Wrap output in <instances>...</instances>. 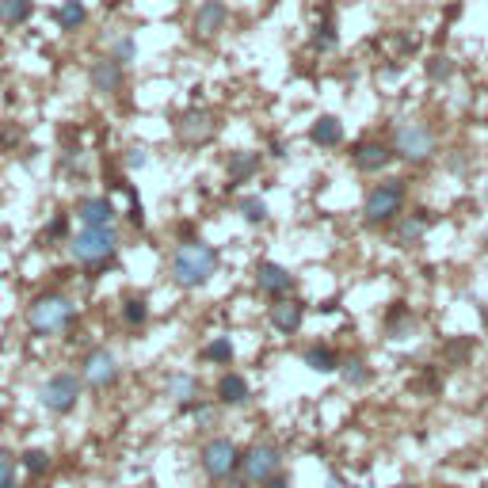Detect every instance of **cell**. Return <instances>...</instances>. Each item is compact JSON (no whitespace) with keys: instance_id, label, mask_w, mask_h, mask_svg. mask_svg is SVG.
I'll list each match as a JSON object with an SVG mask.
<instances>
[{"instance_id":"1","label":"cell","mask_w":488,"mask_h":488,"mask_svg":"<svg viewBox=\"0 0 488 488\" xmlns=\"http://www.w3.org/2000/svg\"><path fill=\"white\" fill-rule=\"evenodd\" d=\"M218 267H221V252L199 237L180 240L176 252L168 256V279L180 290H203L218 275Z\"/></svg>"},{"instance_id":"2","label":"cell","mask_w":488,"mask_h":488,"mask_svg":"<svg viewBox=\"0 0 488 488\" xmlns=\"http://www.w3.org/2000/svg\"><path fill=\"white\" fill-rule=\"evenodd\" d=\"M69 256L77 267H85L88 279H100V275L119 259V233L115 230H80L69 237Z\"/></svg>"},{"instance_id":"3","label":"cell","mask_w":488,"mask_h":488,"mask_svg":"<svg viewBox=\"0 0 488 488\" xmlns=\"http://www.w3.org/2000/svg\"><path fill=\"white\" fill-rule=\"evenodd\" d=\"M404 206H409V180H401V176H385L382 184H374L363 199V225L370 230H385V225H393Z\"/></svg>"},{"instance_id":"4","label":"cell","mask_w":488,"mask_h":488,"mask_svg":"<svg viewBox=\"0 0 488 488\" xmlns=\"http://www.w3.org/2000/svg\"><path fill=\"white\" fill-rule=\"evenodd\" d=\"M77 324V302L69 294H42L27 309V332L31 336H65Z\"/></svg>"},{"instance_id":"5","label":"cell","mask_w":488,"mask_h":488,"mask_svg":"<svg viewBox=\"0 0 488 488\" xmlns=\"http://www.w3.org/2000/svg\"><path fill=\"white\" fill-rule=\"evenodd\" d=\"M393 157L404 160V165H428V160H435L438 153V138H435V130L428 122H420V119H404L393 126Z\"/></svg>"},{"instance_id":"6","label":"cell","mask_w":488,"mask_h":488,"mask_svg":"<svg viewBox=\"0 0 488 488\" xmlns=\"http://www.w3.org/2000/svg\"><path fill=\"white\" fill-rule=\"evenodd\" d=\"M218 130H221V115L214 107H184V111H176L172 115V134L180 145H187V149H203V145H210L218 138Z\"/></svg>"},{"instance_id":"7","label":"cell","mask_w":488,"mask_h":488,"mask_svg":"<svg viewBox=\"0 0 488 488\" xmlns=\"http://www.w3.org/2000/svg\"><path fill=\"white\" fill-rule=\"evenodd\" d=\"M80 397H85V382H80L77 370H54L50 378L39 385V404L50 416H69L77 412Z\"/></svg>"},{"instance_id":"8","label":"cell","mask_w":488,"mask_h":488,"mask_svg":"<svg viewBox=\"0 0 488 488\" xmlns=\"http://www.w3.org/2000/svg\"><path fill=\"white\" fill-rule=\"evenodd\" d=\"M80 382L92 393H104V389H115L122 382V363L111 348H88L85 359H80Z\"/></svg>"},{"instance_id":"9","label":"cell","mask_w":488,"mask_h":488,"mask_svg":"<svg viewBox=\"0 0 488 488\" xmlns=\"http://www.w3.org/2000/svg\"><path fill=\"white\" fill-rule=\"evenodd\" d=\"M240 454H244V450L233 443V438L218 435V438H210V443L203 447L199 465H203V474L214 481V484H225V481L240 477Z\"/></svg>"},{"instance_id":"10","label":"cell","mask_w":488,"mask_h":488,"mask_svg":"<svg viewBox=\"0 0 488 488\" xmlns=\"http://www.w3.org/2000/svg\"><path fill=\"white\" fill-rule=\"evenodd\" d=\"M275 474H283V450L275 443H252L240 454V484H264Z\"/></svg>"},{"instance_id":"11","label":"cell","mask_w":488,"mask_h":488,"mask_svg":"<svg viewBox=\"0 0 488 488\" xmlns=\"http://www.w3.org/2000/svg\"><path fill=\"white\" fill-rule=\"evenodd\" d=\"M351 165L355 172H363V176H382L389 165H393V145L382 141V138H363V141H355L351 145Z\"/></svg>"},{"instance_id":"12","label":"cell","mask_w":488,"mask_h":488,"mask_svg":"<svg viewBox=\"0 0 488 488\" xmlns=\"http://www.w3.org/2000/svg\"><path fill=\"white\" fill-rule=\"evenodd\" d=\"M294 286H298V279L283 264H275V259H259V264H256V290L267 302L290 298V294H294Z\"/></svg>"},{"instance_id":"13","label":"cell","mask_w":488,"mask_h":488,"mask_svg":"<svg viewBox=\"0 0 488 488\" xmlns=\"http://www.w3.org/2000/svg\"><path fill=\"white\" fill-rule=\"evenodd\" d=\"M225 27H230V5H225V0H203V5L194 8L191 31H194V39L199 42L218 39Z\"/></svg>"},{"instance_id":"14","label":"cell","mask_w":488,"mask_h":488,"mask_svg":"<svg viewBox=\"0 0 488 488\" xmlns=\"http://www.w3.org/2000/svg\"><path fill=\"white\" fill-rule=\"evenodd\" d=\"M88 85L95 95L111 100V95H119L126 88V65H119L115 58H95L88 65Z\"/></svg>"},{"instance_id":"15","label":"cell","mask_w":488,"mask_h":488,"mask_svg":"<svg viewBox=\"0 0 488 488\" xmlns=\"http://www.w3.org/2000/svg\"><path fill=\"white\" fill-rule=\"evenodd\" d=\"M431 225H435L431 210H404V214L393 221V244L397 249H416V244L428 237Z\"/></svg>"},{"instance_id":"16","label":"cell","mask_w":488,"mask_h":488,"mask_svg":"<svg viewBox=\"0 0 488 488\" xmlns=\"http://www.w3.org/2000/svg\"><path fill=\"white\" fill-rule=\"evenodd\" d=\"M77 218L88 230H115L119 225V206L107 199V194H88V199L77 203Z\"/></svg>"},{"instance_id":"17","label":"cell","mask_w":488,"mask_h":488,"mask_svg":"<svg viewBox=\"0 0 488 488\" xmlns=\"http://www.w3.org/2000/svg\"><path fill=\"white\" fill-rule=\"evenodd\" d=\"M267 324L279 336H298L302 332V324H305V302L298 298H279V302H271L267 309Z\"/></svg>"},{"instance_id":"18","label":"cell","mask_w":488,"mask_h":488,"mask_svg":"<svg viewBox=\"0 0 488 488\" xmlns=\"http://www.w3.org/2000/svg\"><path fill=\"white\" fill-rule=\"evenodd\" d=\"M199 393H203V382L194 378L191 370H176L165 378V397L176 404V409H194V404H199Z\"/></svg>"},{"instance_id":"19","label":"cell","mask_w":488,"mask_h":488,"mask_svg":"<svg viewBox=\"0 0 488 488\" xmlns=\"http://www.w3.org/2000/svg\"><path fill=\"white\" fill-rule=\"evenodd\" d=\"M259 168H264V157L252 153V149H237L230 153V160H225V184L230 187H244V184H252Z\"/></svg>"},{"instance_id":"20","label":"cell","mask_w":488,"mask_h":488,"mask_svg":"<svg viewBox=\"0 0 488 488\" xmlns=\"http://www.w3.org/2000/svg\"><path fill=\"white\" fill-rule=\"evenodd\" d=\"M218 404L221 409H244V404L252 401V385H249V378L244 374H237V370H225L221 378H218Z\"/></svg>"},{"instance_id":"21","label":"cell","mask_w":488,"mask_h":488,"mask_svg":"<svg viewBox=\"0 0 488 488\" xmlns=\"http://www.w3.org/2000/svg\"><path fill=\"white\" fill-rule=\"evenodd\" d=\"M344 122H339L336 115H317L313 126H309V141L317 145V149H339L344 145Z\"/></svg>"},{"instance_id":"22","label":"cell","mask_w":488,"mask_h":488,"mask_svg":"<svg viewBox=\"0 0 488 488\" xmlns=\"http://www.w3.org/2000/svg\"><path fill=\"white\" fill-rule=\"evenodd\" d=\"M54 23L61 35H77V31L88 27V5L85 0H61V5L54 8Z\"/></svg>"},{"instance_id":"23","label":"cell","mask_w":488,"mask_h":488,"mask_svg":"<svg viewBox=\"0 0 488 488\" xmlns=\"http://www.w3.org/2000/svg\"><path fill=\"white\" fill-rule=\"evenodd\" d=\"M302 363L313 370V374H336L339 370V351L332 348V344H309L305 351H302Z\"/></svg>"},{"instance_id":"24","label":"cell","mask_w":488,"mask_h":488,"mask_svg":"<svg viewBox=\"0 0 488 488\" xmlns=\"http://www.w3.org/2000/svg\"><path fill=\"white\" fill-rule=\"evenodd\" d=\"M385 336H389V339H409V336H416V317H412V309L404 305V302L389 305V313H385Z\"/></svg>"},{"instance_id":"25","label":"cell","mask_w":488,"mask_h":488,"mask_svg":"<svg viewBox=\"0 0 488 488\" xmlns=\"http://www.w3.org/2000/svg\"><path fill=\"white\" fill-rule=\"evenodd\" d=\"M309 46H313L317 54H332L336 46H339V23H336V15L332 12H324L317 27H313V35H309Z\"/></svg>"},{"instance_id":"26","label":"cell","mask_w":488,"mask_h":488,"mask_svg":"<svg viewBox=\"0 0 488 488\" xmlns=\"http://www.w3.org/2000/svg\"><path fill=\"white\" fill-rule=\"evenodd\" d=\"M339 378H344V385H351V389H363V385H370V378H374V370H370V363L363 359V355H348L344 363H339Z\"/></svg>"},{"instance_id":"27","label":"cell","mask_w":488,"mask_h":488,"mask_svg":"<svg viewBox=\"0 0 488 488\" xmlns=\"http://www.w3.org/2000/svg\"><path fill=\"white\" fill-rule=\"evenodd\" d=\"M69 225H73V214H65V210H58V214L50 218V221H46V230H42V249H58V244L65 240V244H69Z\"/></svg>"},{"instance_id":"28","label":"cell","mask_w":488,"mask_h":488,"mask_svg":"<svg viewBox=\"0 0 488 488\" xmlns=\"http://www.w3.org/2000/svg\"><path fill=\"white\" fill-rule=\"evenodd\" d=\"M35 15V0H0V23L5 27H23Z\"/></svg>"},{"instance_id":"29","label":"cell","mask_w":488,"mask_h":488,"mask_svg":"<svg viewBox=\"0 0 488 488\" xmlns=\"http://www.w3.org/2000/svg\"><path fill=\"white\" fill-rule=\"evenodd\" d=\"M149 317H153V309H149V302H145L141 294L122 298V324H126V329H145Z\"/></svg>"},{"instance_id":"30","label":"cell","mask_w":488,"mask_h":488,"mask_svg":"<svg viewBox=\"0 0 488 488\" xmlns=\"http://www.w3.org/2000/svg\"><path fill=\"white\" fill-rule=\"evenodd\" d=\"M237 214L259 230V225L267 221L271 210H267V199H264V194H240V199H237Z\"/></svg>"},{"instance_id":"31","label":"cell","mask_w":488,"mask_h":488,"mask_svg":"<svg viewBox=\"0 0 488 488\" xmlns=\"http://www.w3.org/2000/svg\"><path fill=\"white\" fill-rule=\"evenodd\" d=\"M237 359V348L230 336H214L210 344L203 348V363H214V366H230Z\"/></svg>"},{"instance_id":"32","label":"cell","mask_w":488,"mask_h":488,"mask_svg":"<svg viewBox=\"0 0 488 488\" xmlns=\"http://www.w3.org/2000/svg\"><path fill=\"white\" fill-rule=\"evenodd\" d=\"M20 465L27 469L31 477H46V474H50V469H54V458H50V454H46V450L31 447V450H23V454H20Z\"/></svg>"},{"instance_id":"33","label":"cell","mask_w":488,"mask_h":488,"mask_svg":"<svg viewBox=\"0 0 488 488\" xmlns=\"http://www.w3.org/2000/svg\"><path fill=\"white\" fill-rule=\"evenodd\" d=\"M107 58H115L119 65H126V69H130V65H134V58H138V39L130 35V31H122V35L111 39V54H107Z\"/></svg>"},{"instance_id":"34","label":"cell","mask_w":488,"mask_h":488,"mask_svg":"<svg viewBox=\"0 0 488 488\" xmlns=\"http://www.w3.org/2000/svg\"><path fill=\"white\" fill-rule=\"evenodd\" d=\"M424 69H428V80H431V85H447V80L454 77V61H450L447 54H435V58H428Z\"/></svg>"},{"instance_id":"35","label":"cell","mask_w":488,"mask_h":488,"mask_svg":"<svg viewBox=\"0 0 488 488\" xmlns=\"http://www.w3.org/2000/svg\"><path fill=\"white\" fill-rule=\"evenodd\" d=\"M0 488H20V462L8 450H0Z\"/></svg>"},{"instance_id":"36","label":"cell","mask_w":488,"mask_h":488,"mask_svg":"<svg viewBox=\"0 0 488 488\" xmlns=\"http://www.w3.org/2000/svg\"><path fill=\"white\" fill-rule=\"evenodd\" d=\"M126 194H130V210H126V221L134 225V230H145V210H141V199H138V191L130 187Z\"/></svg>"},{"instance_id":"37","label":"cell","mask_w":488,"mask_h":488,"mask_svg":"<svg viewBox=\"0 0 488 488\" xmlns=\"http://www.w3.org/2000/svg\"><path fill=\"white\" fill-rule=\"evenodd\" d=\"M145 165H149L145 149H141V145H130V149H126V168H130V172H138V168H145Z\"/></svg>"},{"instance_id":"38","label":"cell","mask_w":488,"mask_h":488,"mask_svg":"<svg viewBox=\"0 0 488 488\" xmlns=\"http://www.w3.org/2000/svg\"><path fill=\"white\" fill-rule=\"evenodd\" d=\"M267 157H271V160H286V141L271 138V141H267Z\"/></svg>"},{"instance_id":"39","label":"cell","mask_w":488,"mask_h":488,"mask_svg":"<svg viewBox=\"0 0 488 488\" xmlns=\"http://www.w3.org/2000/svg\"><path fill=\"white\" fill-rule=\"evenodd\" d=\"M259 488H290V481H286V474H275L271 481H264Z\"/></svg>"},{"instance_id":"40","label":"cell","mask_w":488,"mask_h":488,"mask_svg":"<svg viewBox=\"0 0 488 488\" xmlns=\"http://www.w3.org/2000/svg\"><path fill=\"white\" fill-rule=\"evenodd\" d=\"M324 488H348V484H344V477H336V474H332L329 481H324Z\"/></svg>"},{"instance_id":"41","label":"cell","mask_w":488,"mask_h":488,"mask_svg":"<svg viewBox=\"0 0 488 488\" xmlns=\"http://www.w3.org/2000/svg\"><path fill=\"white\" fill-rule=\"evenodd\" d=\"M481 313H484V324H488V309H481Z\"/></svg>"},{"instance_id":"42","label":"cell","mask_w":488,"mask_h":488,"mask_svg":"<svg viewBox=\"0 0 488 488\" xmlns=\"http://www.w3.org/2000/svg\"><path fill=\"white\" fill-rule=\"evenodd\" d=\"M393 488H412V484H393Z\"/></svg>"}]
</instances>
